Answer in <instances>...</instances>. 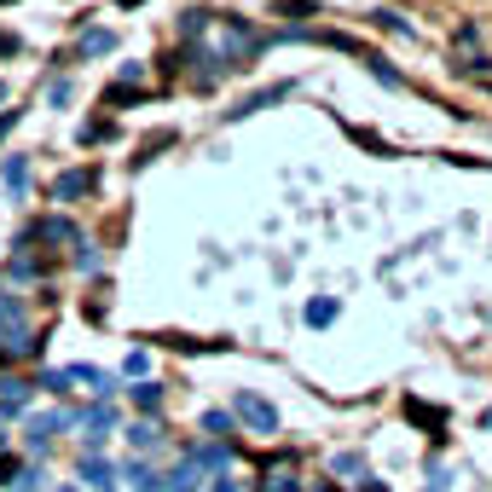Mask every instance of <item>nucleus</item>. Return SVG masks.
Returning <instances> with one entry per match:
<instances>
[{"label":"nucleus","instance_id":"1","mask_svg":"<svg viewBox=\"0 0 492 492\" xmlns=\"http://www.w3.org/2000/svg\"><path fill=\"white\" fill-rule=\"evenodd\" d=\"M237 423H244V428H256V435H278V411L273 406H266L261 400V394H237Z\"/></svg>","mask_w":492,"mask_h":492},{"label":"nucleus","instance_id":"2","mask_svg":"<svg viewBox=\"0 0 492 492\" xmlns=\"http://www.w3.org/2000/svg\"><path fill=\"white\" fill-rule=\"evenodd\" d=\"M75 423H82V428H87V435H82V440H87V452H93V447H105V440H110V435H116V406H105V400H99V406H87V411H75Z\"/></svg>","mask_w":492,"mask_h":492},{"label":"nucleus","instance_id":"3","mask_svg":"<svg viewBox=\"0 0 492 492\" xmlns=\"http://www.w3.org/2000/svg\"><path fill=\"white\" fill-rule=\"evenodd\" d=\"M93 186H99V174H93V168H70V174H58L53 197H58V203H75V197H87Z\"/></svg>","mask_w":492,"mask_h":492},{"label":"nucleus","instance_id":"4","mask_svg":"<svg viewBox=\"0 0 492 492\" xmlns=\"http://www.w3.org/2000/svg\"><path fill=\"white\" fill-rule=\"evenodd\" d=\"M330 475H336V481H359V487H371V481H365V457H359V452H336V457H330Z\"/></svg>","mask_w":492,"mask_h":492},{"label":"nucleus","instance_id":"5","mask_svg":"<svg viewBox=\"0 0 492 492\" xmlns=\"http://www.w3.org/2000/svg\"><path fill=\"white\" fill-rule=\"evenodd\" d=\"M75 53H82V58H105V53H116V35H110V29H87V35L75 41Z\"/></svg>","mask_w":492,"mask_h":492},{"label":"nucleus","instance_id":"6","mask_svg":"<svg viewBox=\"0 0 492 492\" xmlns=\"http://www.w3.org/2000/svg\"><path fill=\"white\" fill-rule=\"evenodd\" d=\"M284 93H290V87H266V93H249V99H244V105H232V110H226V116H232V122H244V116H256V110H261V105H273V99H284Z\"/></svg>","mask_w":492,"mask_h":492},{"label":"nucleus","instance_id":"7","mask_svg":"<svg viewBox=\"0 0 492 492\" xmlns=\"http://www.w3.org/2000/svg\"><path fill=\"white\" fill-rule=\"evenodd\" d=\"M192 464H197L203 475H220V469H226V440H215V447H197Z\"/></svg>","mask_w":492,"mask_h":492},{"label":"nucleus","instance_id":"8","mask_svg":"<svg viewBox=\"0 0 492 492\" xmlns=\"http://www.w3.org/2000/svg\"><path fill=\"white\" fill-rule=\"evenodd\" d=\"M82 481H93V487H110V481H116V464H105V457H82Z\"/></svg>","mask_w":492,"mask_h":492},{"label":"nucleus","instance_id":"9","mask_svg":"<svg viewBox=\"0 0 492 492\" xmlns=\"http://www.w3.org/2000/svg\"><path fill=\"white\" fill-rule=\"evenodd\" d=\"M261 492H301V481H296V475L284 469V464H273V469L261 475Z\"/></svg>","mask_w":492,"mask_h":492},{"label":"nucleus","instance_id":"10","mask_svg":"<svg viewBox=\"0 0 492 492\" xmlns=\"http://www.w3.org/2000/svg\"><path fill=\"white\" fill-rule=\"evenodd\" d=\"M0 174H6L12 192H24V186H29V156H24V151H18V156H6V163H0Z\"/></svg>","mask_w":492,"mask_h":492},{"label":"nucleus","instance_id":"11","mask_svg":"<svg viewBox=\"0 0 492 492\" xmlns=\"http://www.w3.org/2000/svg\"><path fill=\"white\" fill-rule=\"evenodd\" d=\"M197 475H203L197 464H180V469H174V475H163V481H168V492H197V487H203V481H197Z\"/></svg>","mask_w":492,"mask_h":492},{"label":"nucleus","instance_id":"12","mask_svg":"<svg viewBox=\"0 0 492 492\" xmlns=\"http://www.w3.org/2000/svg\"><path fill=\"white\" fill-rule=\"evenodd\" d=\"M330 319H336V296H319V301H307V325H313V330H325Z\"/></svg>","mask_w":492,"mask_h":492},{"label":"nucleus","instance_id":"13","mask_svg":"<svg viewBox=\"0 0 492 492\" xmlns=\"http://www.w3.org/2000/svg\"><path fill=\"white\" fill-rule=\"evenodd\" d=\"M406 417L423 423V428H440V423H447V411H435V406H423V400H406Z\"/></svg>","mask_w":492,"mask_h":492},{"label":"nucleus","instance_id":"14","mask_svg":"<svg viewBox=\"0 0 492 492\" xmlns=\"http://www.w3.org/2000/svg\"><path fill=\"white\" fill-rule=\"evenodd\" d=\"M128 440H134V447H139V452H151V447H163V435H156V423H134V428H128Z\"/></svg>","mask_w":492,"mask_h":492},{"label":"nucleus","instance_id":"15","mask_svg":"<svg viewBox=\"0 0 492 492\" xmlns=\"http://www.w3.org/2000/svg\"><path fill=\"white\" fill-rule=\"evenodd\" d=\"M203 428H209L215 440H232V417H226V411H203Z\"/></svg>","mask_w":492,"mask_h":492},{"label":"nucleus","instance_id":"16","mask_svg":"<svg viewBox=\"0 0 492 492\" xmlns=\"http://www.w3.org/2000/svg\"><path fill=\"white\" fill-rule=\"evenodd\" d=\"M156 400H163V388H156V383H134V406L139 411H156Z\"/></svg>","mask_w":492,"mask_h":492},{"label":"nucleus","instance_id":"17","mask_svg":"<svg viewBox=\"0 0 492 492\" xmlns=\"http://www.w3.org/2000/svg\"><path fill=\"white\" fill-rule=\"evenodd\" d=\"M313 12H319L313 0H278V18H313Z\"/></svg>","mask_w":492,"mask_h":492},{"label":"nucleus","instance_id":"18","mask_svg":"<svg viewBox=\"0 0 492 492\" xmlns=\"http://www.w3.org/2000/svg\"><path fill=\"white\" fill-rule=\"evenodd\" d=\"M6 273H12V278H35V261H29V256H12Z\"/></svg>","mask_w":492,"mask_h":492},{"label":"nucleus","instance_id":"19","mask_svg":"<svg viewBox=\"0 0 492 492\" xmlns=\"http://www.w3.org/2000/svg\"><path fill=\"white\" fill-rule=\"evenodd\" d=\"M41 487H46V481H41L35 469H18V492H41Z\"/></svg>","mask_w":492,"mask_h":492},{"label":"nucleus","instance_id":"20","mask_svg":"<svg viewBox=\"0 0 492 492\" xmlns=\"http://www.w3.org/2000/svg\"><path fill=\"white\" fill-rule=\"evenodd\" d=\"M377 24H383V29H394V35H411V29H406V18H394V12H377Z\"/></svg>","mask_w":492,"mask_h":492},{"label":"nucleus","instance_id":"21","mask_svg":"<svg viewBox=\"0 0 492 492\" xmlns=\"http://www.w3.org/2000/svg\"><path fill=\"white\" fill-rule=\"evenodd\" d=\"M70 93H75L70 82H53V87H46V99H53V105H70Z\"/></svg>","mask_w":492,"mask_h":492},{"label":"nucleus","instance_id":"22","mask_svg":"<svg viewBox=\"0 0 492 492\" xmlns=\"http://www.w3.org/2000/svg\"><path fill=\"white\" fill-rule=\"evenodd\" d=\"M0 481H18V457L12 452H0Z\"/></svg>","mask_w":492,"mask_h":492},{"label":"nucleus","instance_id":"23","mask_svg":"<svg viewBox=\"0 0 492 492\" xmlns=\"http://www.w3.org/2000/svg\"><path fill=\"white\" fill-rule=\"evenodd\" d=\"M18 53V35H6V29H0V58H12Z\"/></svg>","mask_w":492,"mask_h":492},{"label":"nucleus","instance_id":"24","mask_svg":"<svg viewBox=\"0 0 492 492\" xmlns=\"http://www.w3.org/2000/svg\"><path fill=\"white\" fill-rule=\"evenodd\" d=\"M139 492H168V481H163V475H151V481L139 487Z\"/></svg>","mask_w":492,"mask_h":492},{"label":"nucleus","instance_id":"25","mask_svg":"<svg viewBox=\"0 0 492 492\" xmlns=\"http://www.w3.org/2000/svg\"><path fill=\"white\" fill-rule=\"evenodd\" d=\"M18 116H24V110H6V116H0V139H6V128H12Z\"/></svg>","mask_w":492,"mask_h":492},{"label":"nucleus","instance_id":"26","mask_svg":"<svg viewBox=\"0 0 492 492\" xmlns=\"http://www.w3.org/2000/svg\"><path fill=\"white\" fill-rule=\"evenodd\" d=\"M215 492H237V481H215Z\"/></svg>","mask_w":492,"mask_h":492},{"label":"nucleus","instance_id":"27","mask_svg":"<svg viewBox=\"0 0 492 492\" xmlns=\"http://www.w3.org/2000/svg\"><path fill=\"white\" fill-rule=\"evenodd\" d=\"M481 428H487V435H492V411H487V417H481Z\"/></svg>","mask_w":492,"mask_h":492},{"label":"nucleus","instance_id":"28","mask_svg":"<svg viewBox=\"0 0 492 492\" xmlns=\"http://www.w3.org/2000/svg\"><path fill=\"white\" fill-rule=\"evenodd\" d=\"M122 6H146V0H122Z\"/></svg>","mask_w":492,"mask_h":492},{"label":"nucleus","instance_id":"29","mask_svg":"<svg viewBox=\"0 0 492 492\" xmlns=\"http://www.w3.org/2000/svg\"><path fill=\"white\" fill-rule=\"evenodd\" d=\"M0 452H6V435H0Z\"/></svg>","mask_w":492,"mask_h":492},{"label":"nucleus","instance_id":"30","mask_svg":"<svg viewBox=\"0 0 492 492\" xmlns=\"http://www.w3.org/2000/svg\"><path fill=\"white\" fill-rule=\"evenodd\" d=\"M371 492H383V487H377V481H371Z\"/></svg>","mask_w":492,"mask_h":492},{"label":"nucleus","instance_id":"31","mask_svg":"<svg viewBox=\"0 0 492 492\" xmlns=\"http://www.w3.org/2000/svg\"><path fill=\"white\" fill-rule=\"evenodd\" d=\"M58 492H75V487H58Z\"/></svg>","mask_w":492,"mask_h":492},{"label":"nucleus","instance_id":"32","mask_svg":"<svg viewBox=\"0 0 492 492\" xmlns=\"http://www.w3.org/2000/svg\"><path fill=\"white\" fill-rule=\"evenodd\" d=\"M0 99H6V87H0Z\"/></svg>","mask_w":492,"mask_h":492},{"label":"nucleus","instance_id":"33","mask_svg":"<svg viewBox=\"0 0 492 492\" xmlns=\"http://www.w3.org/2000/svg\"><path fill=\"white\" fill-rule=\"evenodd\" d=\"M428 492H435V487H428Z\"/></svg>","mask_w":492,"mask_h":492}]
</instances>
